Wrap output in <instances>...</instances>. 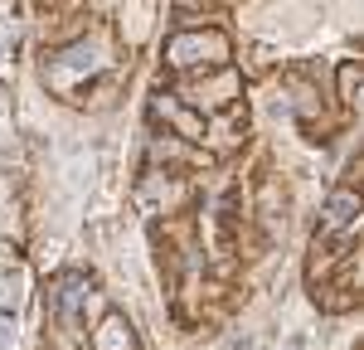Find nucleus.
<instances>
[{"instance_id": "obj_1", "label": "nucleus", "mask_w": 364, "mask_h": 350, "mask_svg": "<svg viewBox=\"0 0 364 350\" xmlns=\"http://www.w3.org/2000/svg\"><path fill=\"white\" fill-rule=\"evenodd\" d=\"M228 58V39L219 29H190V34H175L166 44V63L170 68H209V63H224Z\"/></svg>"}, {"instance_id": "obj_2", "label": "nucleus", "mask_w": 364, "mask_h": 350, "mask_svg": "<svg viewBox=\"0 0 364 350\" xmlns=\"http://www.w3.org/2000/svg\"><path fill=\"white\" fill-rule=\"evenodd\" d=\"M355 209H360V200H355L350 190H340V195H331V204H326V224H331V229H355Z\"/></svg>"}, {"instance_id": "obj_3", "label": "nucleus", "mask_w": 364, "mask_h": 350, "mask_svg": "<svg viewBox=\"0 0 364 350\" xmlns=\"http://www.w3.org/2000/svg\"><path fill=\"white\" fill-rule=\"evenodd\" d=\"M97 350H132V331L122 317H107L102 331H97Z\"/></svg>"}, {"instance_id": "obj_4", "label": "nucleus", "mask_w": 364, "mask_h": 350, "mask_svg": "<svg viewBox=\"0 0 364 350\" xmlns=\"http://www.w3.org/2000/svg\"><path fill=\"white\" fill-rule=\"evenodd\" d=\"M340 102H345V107L360 102V63H355V58L340 63Z\"/></svg>"}]
</instances>
